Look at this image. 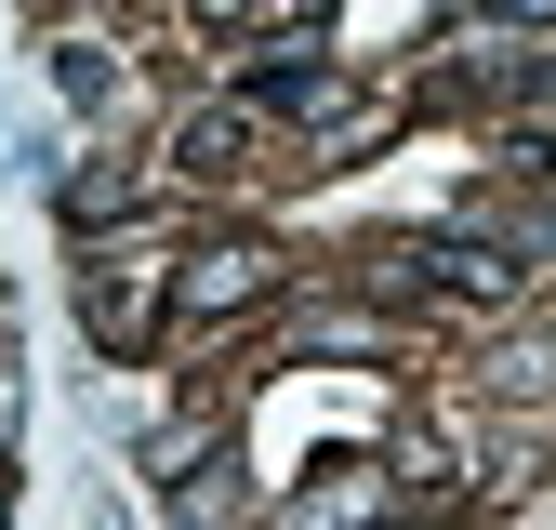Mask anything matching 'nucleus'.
<instances>
[{"label":"nucleus","mask_w":556,"mask_h":530,"mask_svg":"<svg viewBox=\"0 0 556 530\" xmlns=\"http://www.w3.org/2000/svg\"><path fill=\"white\" fill-rule=\"evenodd\" d=\"M265 279H278V265H265L252 239H226V252H199V265H186V318H239V305H252Z\"/></svg>","instance_id":"2"},{"label":"nucleus","mask_w":556,"mask_h":530,"mask_svg":"<svg viewBox=\"0 0 556 530\" xmlns=\"http://www.w3.org/2000/svg\"><path fill=\"white\" fill-rule=\"evenodd\" d=\"M147 318H160V265H147V252L93 265V345H106V358H132V345H147Z\"/></svg>","instance_id":"1"},{"label":"nucleus","mask_w":556,"mask_h":530,"mask_svg":"<svg viewBox=\"0 0 556 530\" xmlns=\"http://www.w3.org/2000/svg\"><path fill=\"white\" fill-rule=\"evenodd\" d=\"M491 14H556V0H491Z\"/></svg>","instance_id":"5"},{"label":"nucleus","mask_w":556,"mask_h":530,"mask_svg":"<svg viewBox=\"0 0 556 530\" xmlns=\"http://www.w3.org/2000/svg\"><path fill=\"white\" fill-rule=\"evenodd\" d=\"M239 147H252V132H239L226 106H213V119H186V132H173V160H186V173H239Z\"/></svg>","instance_id":"3"},{"label":"nucleus","mask_w":556,"mask_h":530,"mask_svg":"<svg viewBox=\"0 0 556 530\" xmlns=\"http://www.w3.org/2000/svg\"><path fill=\"white\" fill-rule=\"evenodd\" d=\"M438 265H451V292H491V305H504V292H517V265H504V252H477V239H451V252H438Z\"/></svg>","instance_id":"4"}]
</instances>
